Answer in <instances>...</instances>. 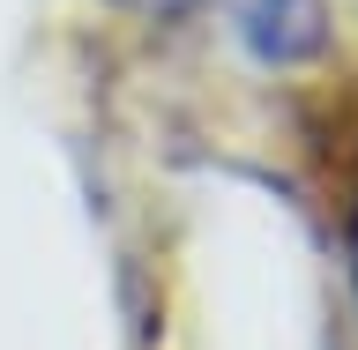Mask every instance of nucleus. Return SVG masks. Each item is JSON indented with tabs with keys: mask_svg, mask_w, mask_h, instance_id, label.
Wrapping results in <instances>:
<instances>
[{
	"mask_svg": "<svg viewBox=\"0 0 358 350\" xmlns=\"http://www.w3.org/2000/svg\"><path fill=\"white\" fill-rule=\"evenodd\" d=\"M239 38L262 52L268 67H291L321 45V0H246Z\"/></svg>",
	"mask_w": 358,
	"mask_h": 350,
	"instance_id": "f257e3e1",
	"label": "nucleus"
},
{
	"mask_svg": "<svg viewBox=\"0 0 358 350\" xmlns=\"http://www.w3.org/2000/svg\"><path fill=\"white\" fill-rule=\"evenodd\" d=\"M142 8H187V0H142Z\"/></svg>",
	"mask_w": 358,
	"mask_h": 350,
	"instance_id": "f03ea898",
	"label": "nucleus"
}]
</instances>
